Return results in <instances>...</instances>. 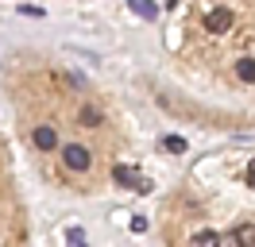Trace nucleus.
<instances>
[{
  "label": "nucleus",
  "instance_id": "f257e3e1",
  "mask_svg": "<svg viewBox=\"0 0 255 247\" xmlns=\"http://www.w3.org/2000/svg\"><path fill=\"white\" fill-rule=\"evenodd\" d=\"M4 93L16 135L43 182L66 193H101L109 182H131V127L112 97L66 62L16 54L4 66Z\"/></svg>",
  "mask_w": 255,
  "mask_h": 247
},
{
  "label": "nucleus",
  "instance_id": "f03ea898",
  "mask_svg": "<svg viewBox=\"0 0 255 247\" xmlns=\"http://www.w3.org/2000/svg\"><path fill=\"white\" fill-rule=\"evenodd\" d=\"M166 19V50L197 89L255 105V4H190Z\"/></svg>",
  "mask_w": 255,
  "mask_h": 247
},
{
  "label": "nucleus",
  "instance_id": "7ed1b4c3",
  "mask_svg": "<svg viewBox=\"0 0 255 247\" xmlns=\"http://www.w3.org/2000/svg\"><path fill=\"white\" fill-rule=\"evenodd\" d=\"M0 247H27V224H23V201L16 193L12 158L0 143Z\"/></svg>",
  "mask_w": 255,
  "mask_h": 247
}]
</instances>
